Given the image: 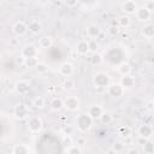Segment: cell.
<instances>
[{
	"instance_id": "cell-44",
	"label": "cell",
	"mask_w": 154,
	"mask_h": 154,
	"mask_svg": "<svg viewBox=\"0 0 154 154\" xmlns=\"http://www.w3.org/2000/svg\"><path fill=\"white\" fill-rule=\"evenodd\" d=\"M131 142H132V140H131V137L129 136V137H125V138H124V142H123V143L126 146L128 143H131Z\"/></svg>"
},
{
	"instance_id": "cell-2",
	"label": "cell",
	"mask_w": 154,
	"mask_h": 154,
	"mask_svg": "<svg viewBox=\"0 0 154 154\" xmlns=\"http://www.w3.org/2000/svg\"><path fill=\"white\" fill-rule=\"evenodd\" d=\"M93 82H94V85L95 88H100V89H106L108 85H109V77L107 73L105 72H96L94 75V78H93Z\"/></svg>"
},
{
	"instance_id": "cell-1",
	"label": "cell",
	"mask_w": 154,
	"mask_h": 154,
	"mask_svg": "<svg viewBox=\"0 0 154 154\" xmlns=\"http://www.w3.org/2000/svg\"><path fill=\"white\" fill-rule=\"evenodd\" d=\"M76 125L81 132H87L93 125V119L89 117V114H85V113L79 114L76 118Z\"/></svg>"
},
{
	"instance_id": "cell-15",
	"label": "cell",
	"mask_w": 154,
	"mask_h": 154,
	"mask_svg": "<svg viewBox=\"0 0 154 154\" xmlns=\"http://www.w3.org/2000/svg\"><path fill=\"white\" fill-rule=\"evenodd\" d=\"M101 31H102V30H101L100 25H97V24H94V23H93V24H89V25L87 26V35H88L90 38L97 37Z\"/></svg>"
},
{
	"instance_id": "cell-14",
	"label": "cell",
	"mask_w": 154,
	"mask_h": 154,
	"mask_svg": "<svg viewBox=\"0 0 154 154\" xmlns=\"http://www.w3.org/2000/svg\"><path fill=\"white\" fill-rule=\"evenodd\" d=\"M102 112H103V108L100 105H93V106H90V108L88 111V114H89V117L93 120H95V119H99L100 118V116L102 114Z\"/></svg>"
},
{
	"instance_id": "cell-30",
	"label": "cell",
	"mask_w": 154,
	"mask_h": 154,
	"mask_svg": "<svg viewBox=\"0 0 154 154\" xmlns=\"http://www.w3.org/2000/svg\"><path fill=\"white\" fill-rule=\"evenodd\" d=\"M61 144H63V147H64L65 149L71 148V147L73 146V140H72V137H71V136H64L63 140H61Z\"/></svg>"
},
{
	"instance_id": "cell-3",
	"label": "cell",
	"mask_w": 154,
	"mask_h": 154,
	"mask_svg": "<svg viewBox=\"0 0 154 154\" xmlns=\"http://www.w3.org/2000/svg\"><path fill=\"white\" fill-rule=\"evenodd\" d=\"M13 116L17 118V119H25L29 117V108L23 103V102H19L14 106L13 108Z\"/></svg>"
},
{
	"instance_id": "cell-42",
	"label": "cell",
	"mask_w": 154,
	"mask_h": 154,
	"mask_svg": "<svg viewBox=\"0 0 154 154\" xmlns=\"http://www.w3.org/2000/svg\"><path fill=\"white\" fill-rule=\"evenodd\" d=\"M153 105H154L153 100H149V101L147 102V109H148V111H152V109H153Z\"/></svg>"
},
{
	"instance_id": "cell-29",
	"label": "cell",
	"mask_w": 154,
	"mask_h": 154,
	"mask_svg": "<svg viewBox=\"0 0 154 154\" xmlns=\"http://www.w3.org/2000/svg\"><path fill=\"white\" fill-rule=\"evenodd\" d=\"M45 105H46V102H45V99L42 97V96H37V97H35L34 99V101H32V106L35 107V108H43L45 107Z\"/></svg>"
},
{
	"instance_id": "cell-47",
	"label": "cell",
	"mask_w": 154,
	"mask_h": 154,
	"mask_svg": "<svg viewBox=\"0 0 154 154\" xmlns=\"http://www.w3.org/2000/svg\"><path fill=\"white\" fill-rule=\"evenodd\" d=\"M52 2H53L55 6H60V5L63 4V1H52Z\"/></svg>"
},
{
	"instance_id": "cell-24",
	"label": "cell",
	"mask_w": 154,
	"mask_h": 154,
	"mask_svg": "<svg viewBox=\"0 0 154 154\" xmlns=\"http://www.w3.org/2000/svg\"><path fill=\"white\" fill-rule=\"evenodd\" d=\"M64 107V101L60 99V97H54L51 102V108L53 111H59Z\"/></svg>"
},
{
	"instance_id": "cell-6",
	"label": "cell",
	"mask_w": 154,
	"mask_h": 154,
	"mask_svg": "<svg viewBox=\"0 0 154 154\" xmlns=\"http://www.w3.org/2000/svg\"><path fill=\"white\" fill-rule=\"evenodd\" d=\"M64 107L71 112H75L79 108V100L77 96H67L64 100Z\"/></svg>"
},
{
	"instance_id": "cell-35",
	"label": "cell",
	"mask_w": 154,
	"mask_h": 154,
	"mask_svg": "<svg viewBox=\"0 0 154 154\" xmlns=\"http://www.w3.org/2000/svg\"><path fill=\"white\" fill-rule=\"evenodd\" d=\"M35 69H36V71H37L38 73H45V72H47L48 66H47V64H45V63H38Z\"/></svg>"
},
{
	"instance_id": "cell-25",
	"label": "cell",
	"mask_w": 154,
	"mask_h": 154,
	"mask_svg": "<svg viewBox=\"0 0 154 154\" xmlns=\"http://www.w3.org/2000/svg\"><path fill=\"white\" fill-rule=\"evenodd\" d=\"M13 154H29V148L25 144H16L13 147Z\"/></svg>"
},
{
	"instance_id": "cell-45",
	"label": "cell",
	"mask_w": 154,
	"mask_h": 154,
	"mask_svg": "<svg viewBox=\"0 0 154 154\" xmlns=\"http://www.w3.org/2000/svg\"><path fill=\"white\" fill-rule=\"evenodd\" d=\"M96 38H99V40H101V41H102V40H105V32H103V31H101Z\"/></svg>"
},
{
	"instance_id": "cell-33",
	"label": "cell",
	"mask_w": 154,
	"mask_h": 154,
	"mask_svg": "<svg viewBox=\"0 0 154 154\" xmlns=\"http://www.w3.org/2000/svg\"><path fill=\"white\" fill-rule=\"evenodd\" d=\"M143 150L146 154H152L154 152V144L150 142V141H147L144 144H143Z\"/></svg>"
},
{
	"instance_id": "cell-23",
	"label": "cell",
	"mask_w": 154,
	"mask_h": 154,
	"mask_svg": "<svg viewBox=\"0 0 154 154\" xmlns=\"http://www.w3.org/2000/svg\"><path fill=\"white\" fill-rule=\"evenodd\" d=\"M99 119H100L101 124H103V125H108V124H111V123H112V120H113V116H112L109 112L103 111Z\"/></svg>"
},
{
	"instance_id": "cell-10",
	"label": "cell",
	"mask_w": 154,
	"mask_h": 154,
	"mask_svg": "<svg viewBox=\"0 0 154 154\" xmlns=\"http://www.w3.org/2000/svg\"><path fill=\"white\" fill-rule=\"evenodd\" d=\"M14 90H16L17 94L24 95V94L29 93V90H30V83H29L28 81H24V79L18 81V82L14 84Z\"/></svg>"
},
{
	"instance_id": "cell-5",
	"label": "cell",
	"mask_w": 154,
	"mask_h": 154,
	"mask_svg": "<svg viewBox=\"0 0 154 154\" xmlns=\"http://www.w3.org/2000/svg\"><path fill=\"white\" fill-rule=\"evenodd\" d=\"M107 91L113 97H120V96L124 95L125 89L120 85V83H112V84H109L107 87Z\"/></svg>"
},
{
	"instance_id": "cell-31",
	"label": "cell",
	"mask_w": 154,
	"mask_h": 154,
	"mask_svg": "<svg viewBox=\"0 0 154 154\" xmlns=\"http://www.w3.org/2000/svg\"><path fill=\"white\" fill-rule=\"evenodd\" d=\"M63 87H64L65 90L70 91V90L75 89L76 84H75V81H73V79H71V78H66V79L64 81V83H63Z\"/></svg>"
},
{
	"instance_id": "cell-34",
	"label": "cell",
	"mask_w": 154,
	"mask_h": 154,
	"mask_svg": "<svg viewBox=\"0 0 154 154\" xmlns=\"http://www.w3.org/2000/svg\"><path fill=\"white\" fill-rule=\"evenodd\" d=\"M89 43V52H93V53H96V51L99 49V43L95 41V40H91V41H88Z\"/></svg>"
},
{
	"instance_id": "cell-38",
	"label": "cell",
	"mask_w": 154,
	"mask_h": 154,
	"mask_svg": "<svg viewBox=\"0 0 154 154\" xmlns=\"http://www.w3.org/2000/svg\"><path fill=\"white\" fill-rule=\"evenodd\" d=\"M63 132H64L65 136H71L72 132H73V128L70 126V125H67V126H65V128L63 129Z\"/></svg>"
},
{
	"instance_id": "cell-40",
	"label": "cell",
	"mask_w": 154,
	"mask_h": 154,
	"mask_svg": "<svg viewBox=\"0 0 154 154\" xmlns=\"http://www.w3.org/2000/svg\"><path fill=\"white\" fill-rule=\"evenodd\" d=\"M64 4H65L66 6H69V7H73V6H77L79 2H78L77 0H73V1H69V0H67V1H65Z\"/></svg>"
},
{
	"instance_id": "cell-43",
	"label": "cell",
	"mask_w": 154,
	"mask_h": 154,
	"mask_svg": "<svg viewBox=\"0 0 154 154\" xmlns=\"http://www.w3.org/2000/svg\"><path fill=\"white\" fill-rule=\"evenodd\" d=\"M128 154H138V150L136 148H129L128 149Z\"/></svg>"
},
{
	"instance_id": "cell-8",
	"label": "cell",
	"mask_w": 154,
	"mask_h": 154,
	"mask_svg": "<svg viewBox=\"0 0 154 154\" xmlns=\"http://www.w3.org/2000/svg\"><path fill=\"white\" fill-rule=\"evenodd\" d=\"M135 13H136L137 19L141 20V22H147V20H149L150 17H152V11H149L146 6L137 7V10H136Z\"/></svg>"
},
{
	"instance_id": "cell-9",
	"label": "cell",
	"mask_w": 154,
	"mask_h": 154,
	"mask_svg": "<svg viewBox=\"0 0 154 154\" xmlns=\"http://www.w3.org/2000/svg\"><path fill=\"white\" fill-rule=\"evenodd\" d=\"M37 54H38V49L35 45H26L22 49V57H24V59L37 57Z\"/></svg>"
},
{
	"instance_id": "cell-39",
	"label": "cell",
	"mask_w": 154,
	"mask_h": 154,
	"mask_svg": "<svg viewBox=\"0 0 154 154\" xmlns=\"http://www.w3.org/2000/svg\"><path fill=\"white\" fill-rule=\"evenodd\" d=\"M76 143H77V147H83L85 143H87V141H85V138L84 137H82V136H79V137H77V140H76Z\"/></svg>"
},
{
	"instance_id": "cell-26",
	"label": "cell",
	"mask_w": 154,
	"mask_h": 154,
	"mask_svg": "<svg viewBox=\"0 0 154 154\" xmlns=\"http://www.w3.org/2000/svg\"><path fill=\"white\" fill-rule=\"evenodd\" d=\"M131 24V19L129 16H122L119 19H118V26L119 28H129Z\"/></svg>"
},
{
	"instance_id": "cell-18",
	"label": "cell",
	"mask_w": 154,
	"mask_h": 154,
	"mask_svg": "<svg viewBox=\"0 0 154 154\" xmlns=\"http://www.w3.org/2000/svg\"><path fill=\"white\" fill-rule=\"evenodd\" d=\"M142 35L144 38H152L154 36V24L149 23L142 28Z\"/></svg>"
},
{
	"instance_id": "cell-22",
	"label": "cell",
	"mask_w": 154,
	"mask_h": 154,
	"mask_svg": "<svg viewBox=\"0 0 154 154\" xmlns=\"http://www.w3.org/2000/svg\"><path fill=\"white\" fill-rule=\"evenodd\" d=\"M118 71H119V73H120L122 76H128V75H130V72H131V65H130L129 63L124 61V63H122V64L118 66Z\"/></svg>"
},
{
	"instance_id": "cell-36",
	"label": "cell",
	"mask_w": 154,
	"mask_h": 154,
	"mask_svg": "<svg viewBox=\"0 0 154 154\" xmlns=\"http://www.w3.org/2000/svg\"><path fill=\"white\" fill-rule=\"evenodd\" d=\"M67 154H82V152H81V148L79 147L72 146L71 148L67 149Z\"/></svg>"
},
{
	"instance_id": "cell-41",
	"label": "cell",
	"mask_w": 154,
	"mask_h": 154,
	"mask_svg": "<svg viewBox=\"0 0 154 154\" xmlns=\"http://www.w3.org/2000/svg\"><path fill=\"white\" fill-rule=\"evenodd\" d=\"M24 60H25V59H24V57H22V55H20V57H17L14 61H16V64H19V65H24Z\"/></svg>"
},
{
	"instance_id": "cell-7",
	"label": "cell",
	"mask_w": 154,
	"mask_h": 154,
	"mask_svg": "<svg viewBox=\"0 0 154 154\" xmlns=\"http://www.w3.org/2000/svg\"><path fill=\"white\" fill-rule=\"evenodd\" d=\"M137 134H138V136L141 138H144V140L148 141L152 137V135H153V128H152L150 124H143V125H141L138 128Z\"/></svg>"
},
{
	"instance_id": "cell-11",
	"label": "cell",
	"mask_w": 154,
	"mask_h": 154,
	"mask_svg": "<svg viewBox=\"0 0 154 154\" xmlns=\"http://www.w3.org/2000/svg\"><path fill=\"white\" fill-rule=\"evenodd\" d=\"M12 30H13L14 35H17V36H23V35H25L26 31H28V25H26L24 22L18 20V22H16V23L13 24Z\"/></svg>"
},
{
	"instance_id": "cell-13",
	"label": "cell",
	"mask_w": 154,
	"mask_h": 154,
	"mask_svg": "<svg viewBox=\"0 0 154 154\" xmlns=\"http://www.w3.org/2000/svg\"><path fill=\"white\" fill-rule=\"evenodd\" d=\"M59 72H60V75H63L65 77H70L73 73V65L71 63H69V61H65V63H63L60 65Z\"/></svg>"
},
{
	"instance_id": "cell-27",
	"label": "cell",
	"mask_w": 154,
	"mask_h": 154,
	"mask_svg": "<svg viewBox=\"0 0 154 154\" xmlns=\"http://www.w3.org/2000/svg\"><path fill=\"white\" fill-rule=\"evenodd\" d=\"M89 60H90V64H91V65H95V66L101 65V64L103 63V58H102V55L99 54V53H93V55L90 57Z\"/></svg>"
},
{
	"instance_id": "cell-46",
	"label": "cell",
	"mask_w": 154,
	"mask_h": 154,
	"mask_svg": "<svg viewBox=\"0 0 154 154\" xmlns=\"http://www.w3.org/2000/svg\"><path fill=\"white\" fill-rule=\"evenodd\" d=\"M106 154H117V153H116V152H114V150H113L112 148H109V149H108V150L106 152Z\"/></svg>"
},
{
	"instance_id": "cell-20",
	"label": "cell",
	"mask_w": 154,
	"mask_h": 154,
	"mask_svg": "<svg viewBox=\"0 0 154 154\" xmlns=\"http://www.w3.org/2000/svg\"><path fill=\"white\" fill-rule=\"evenodd\" d=\"M52 45H53V38H52L51 36H43V37H41L40 41H38V46H40L41 48H45V49L51 48Z\"/></svg>"
},
{
	"instance_id": "cell-19",
	"label": "cell",
	"mask_w": 154,
	"mask_h": 154,
	"mask_svg": "<svg viewBox=\"0 0 154 154\" xmlns=\"http://www.w3.org/2000/svg\"><path fill=\"white\" fill-rule=\"evenodd\" d=\"M28 30L32 34H38L41 30H42V24L38 22V20H31L28 25Z\"/></svg>"
},
{
	"instance_id": "cell-21",
	"label": "cell",
	"mask_w": 154,
	"mask_h": 154,
	"mask_svg": "<svg viewBox=\"0 0 154 154\" xmlns=\"http://www.w3.org/2000/svg\"><path fill=\"white\" fill-rule=\"evenodd\" d=\"M116 134L119 137L125 138V137H129L131 135V129L129 126H118L117 130H116Z\"/></svg>"
},
{
	"instance_id": "cell-17",
	"label": "cell",
	"mask_w": 154,
	"mask_h": 154,
	"mask_svg": "<svg viewBox=\"0 0 154 154\" xmlns=\"http://www.w3.org/2000/svg\"><path fill=\"white\" fill-rule=\"evenodd\" d=\"M120 85L124 88V89H128V88H131L135 85V78L130 75L128 76H123L122 79H120Z\"/></svg>"
},
{
	"instance_id": "cell-16",
	"label": "cell",
	"mask_w": 154,
	"mask_h": 154,
	"mask_svg": "<svg viewBox=\"0 0 154 154\" xmlns=\"http://www.w3.org/2000/svg\"><path fill=\"white\" fill-rule=\"evenodd\" d=\"M76 52L81 55H85L87 53H89V43L85 40H81L77 42L76 45Z\"/></svg>"
},
{
	"instance_id": "cell-32",
	"label": "cell",
	"mask_w": 154,
	"mask_h": 154,
	"mask_svg": "<svg viewBox=\"0 0 154 154\" xmlns=\"http://www.w3.org/2000/svg\"><path fill=\"white\" fill-rule=\"evenodd\" d=\"M124 148H125V144L122 142V141H116L113 144H112V149L118 154V153H120V152H123L124 150Z\"/></svg>"
},
{
	"instance_id": "cell-4",
	"label": "cell",
	"mask_w": 154,
	"mask_h": 154,
	"mask_svg": "<svg viewBox=\"0 0 154 154\" xmlns=\"http://www.w3.org/2000/svg\"><path fill=\"white\" fill-rule=\"evenodd\" d=\"M28 128L31 132H40L42 129V120L38 116H32L29 118Z\"/></svg>"
},
{
	"instance_id": "cell-37",
	"label": "cell",
	"mask_w": 154,
	"mask_h": 154,
	"mask_svg": "<svg viewBox=\"0 0 154 154\" xmlns=\"http://www.w3.org/2000/svg\"><path fill=\"white\" fill-rule=\"evenodd\" d=\"M118 32H119V26H114V25H111L109 26V29H108V34L109 35L116 36Z\"/></svg>"
},
{
	"instance_id": "cell-28",
	"label": "cell",
	"mask_w": 154,
	"mask_h": 154,
	"mask_svg": "<svg viewBox=\"0 0 154 154\" xmlns=\"http://www.w3.org/2000/svg\"><path fill=\"white\" fill-rule=\"evenodd\" d=\"M37 64H38L37 57H34V58H26V59L24 60V65H25L26 67H31V69H35Z\"/></svg>"
},
{
	"instance_id": "cell-12",
	"label": "cell",
	"mask_w": 154,
	"mask_h": 154,
	"mask_svg": "<svg viewBox=\"0 0 154 154\" xmlns=\"http://www.w3.org/2000/svg\"><path fill=\"white\" fill-rule=\"evenodd\" d=\"M122 10L126 14H134L136 12V10H137V4L134 0H128V1H125L123 4Z\"/></svg>"
}]
</instances>
